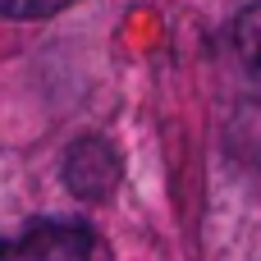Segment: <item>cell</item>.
Returning <instances> with one entry per match:
<instances>
[{
    "label": "cell",
    "mask_w": 261,
    "mask_h": 261,
    "mask_svg": "<svg viewBox=\"0 0 261 261\" xmlns=\"http://www.w3.org/2000/svg\"><path fill=\"white\" fill-rule=\"evenodd\" d=\"M60 174H64V188H69L73 197H83V202H106V197L119 188V151H115L106 138L87 133V138H78V142L64 151Z\"/></svg>",
    "instance_id": "obj_1"
},
{
    "label": "cell",
    "mask_w": 261,
    "mask_h": 261,
    "mask_svg": "<svg viewBox=\"0 0 261 261\" xmlns=\"http://www.w3.org/2000/svg\"><path fill=\"white\" fill-rule=\"evenodd\" d=\"M9 252L14 261H87L92 234L78 220H37Z\"/></svg>",
    "instance_id": "obj_2"
},
{
    "label": "cell",
    "mask_w": 261,
    "mask_h": 261,
    "mask_svg": "<svg viewBox=\"0 0 261 261\" xmlns=\"http://www.w3.org/2000/svg\"><path fill=\"white\" fill-rule=\"evenodd\" d=\"M225 55H229V73L234 83L261 101V0L243 5L225 32Z\"/></svg>",
    "instance_id": "obj_3"
},
{
    "label": "cell",
    "mask_w": 261,
    "mask_h": 261,
    "mask_svg": "<svg viewBox=\"0 0 261 261\" xmlns=\"http://www.w3.org/2000/svg\"><path fill=\"white\" fill-rule=\"evenodd\" d=\"M73 0H0V18H14V23H37V18H50L60 9H69Z\"/></svg>",
    "instance_id": "obj_4"
},
{
    "label": "cell",
    "mask_w": 261,
    "mask_h": 261,
    "mask_svg": "<svg viewBox=\"0 0 261 261\" xmlns=\"http://www.w3.org/2000/svg\"><path fill=\"white\" fill-rule=\"evenodd\" d=\"M257 261H261V257H257Z\"/></svg>",
    "instance_id": "obj_5"
}]
</instances>
